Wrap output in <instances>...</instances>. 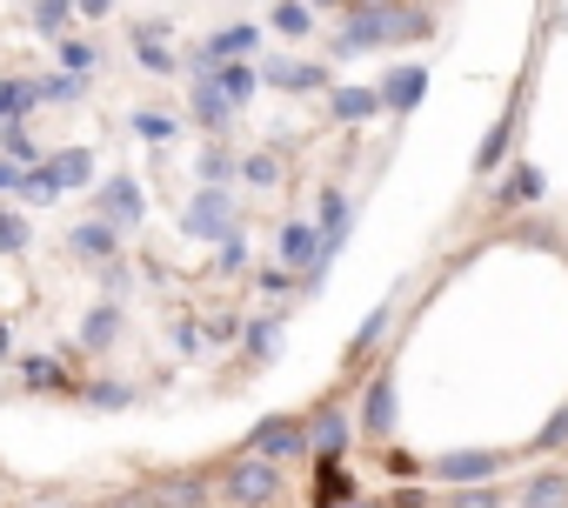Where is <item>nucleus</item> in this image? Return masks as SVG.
Here are the masks:
<instances>
[{"label": "nucleus", "instance_id": "f257e3e1", "mask_svg": "<svg viewBox=\"0 0 568 508\" xmlns=\"http://www.w3.org/2000/svg\"><path fill=\"white\" fill-rule=\"evenodd\" d=\"M435 14L428 8H402V0H355L342 34H335V61L375 54V48H402V41H428Z\"/></svg>", "mask_w": 568, "mask_h": 508}, {"label": "nucleus", "instance_id": "f03ea898", "mask_svg": "<svg viewBox=\"0 0 568 508\" xmlns=\"http://www.w3.org/2000/svg\"><path fill=\"white\" fill-rule=\"evenodd\" d=\"M274 495H281V461L241 455V461L221 468V501H227V508H267Z\"/></svg>", "mask_w": 568, "mask_h": 508}, {"label": "nucleus", "instance_id": "7ed1b4c3", "mask_svg": "<svg viewBox=\"0 0 568 508\" xmlns=\"http://www.w3.org/2000/svg\"><path fill=\"white\" fill-rule=\"evenodd\" d=\"M247 455H267V461H302V455H308V421H302V415H267V421H254Z\"/></svg>", "mask_w": 568, "mask_h": 508}, {"label": "nucleus", "instance_id": "20e7f679", "mask_svg": "<svg viewBox=\"0 0 568 508\" xmlns=\"http://www.w3.org/2000/svg\"><path fill=\"white\" fill-rule=\"evenodd\" d=\"M501 468V455L495 448H448V455H435L428 461V475L435 481H448V488H475V481H488Z\"/></svg>", "mask_w": 568, "mask_h": 508}, {"label": "nucleus", "instance_id": "39448f33", "mask_svg": "<svg viewBox=\"0 0 568 508\" xmlns=\"http://www.w3.org/2000/svg\"><path fill=\"white\" fill-rule=\"evenodd\" d=\"M181 227H187L194 241H221V234L234 227V201H227V187H201V194L187 201Z\"/></svg>", "mask_w": 568, "mask_h": 508}, {"label": "nucleus", "instance_id": "423d86ee", "mask_svg": "<svg viewBox=\"0 0 568 508\" xmlns=\"http://www.w3.org/2000/svg\"><path fill=\"white\" fill-rule=\"evenodd\" d=\"M207 475H194V468H181V475H161V481H148L141 488V501L148 508H207Z\"/></svg>", "mask_w": 568, "mask_h": 508}, {"label": "nucleus", "instance_id": "0eeeda50", "mask_svg": "<svg viewBox=\"0 0 568 508\" xmlns=\"http://www.w3.org/2000/svg\"><path fill=\"white\" fill-rule=\"evenodd\" d=\"M141 214H148V201H141V181L134 174L101 181V221L108 227H141Z\"/></svg>", "mask_w": 568, "mask_h": 508}, {"label": "nucleus", "instance_id": "6e6552de", "mask_svg": "<svg viewBox=\"0 0 568 508\" xmlns=\"http://www.w3.org/2000/svg\"><path fill=\"white\" fill-rule=\"evenodd\" d=\"M362 435H375V441L395 435V368H382V375L362 388Z\"/></svg>", "mask_w": 568, "mask_h": 508}, {"label": "nucleus", "instance_id": "1a4fd4ad", "mask_svg": "<svg viewBox=\"0 0 568 508\" xmlns=\"http://www.w3.org/2000/svg\"><path fill=\"white\" fill-rule=\"evenodd\" d=\"M261 81H267L274 94H322V88H328V68H322V61H267Z\"/></svg>", "mask_w": 568, "mask_h": 508}, {"label": "nucleus", "instance_id": "9d476101", "mask_svg": "<svg viewBox=\"0 0 568 508\" xmlns=\"http://www.w3.org/2000/svg\"><path fill=\"white\" fill-rule=\"evenodd\" d=\"M348 221H355V201L342 187H322V214H315V234H322V254L335 262L342 241H348Z\"/></svg>", "mask_w": 568, "mask_h": 508}, {"label": "nucleus", "instance_id": "9b49d317", "mask_svg": "<svg viewBox=\"0 0 568 508\" xmlns=\"http://www.w3.org/2000/svg\"><path fill=\"white\" fill-rule=\"evenodd\" d=\"M375 94H382V108H388V114H415V108H422V94H428V68H395Z\"/></svg>", "mask_w": 568, "mask_h": 508}, {"label": "nucleus", "instance_id": "f8f14e48", "mask_svg": "<svg viewBox=\"0 0 568 508\" xmlns=\"http://www.w3.org/2000/svg\"><path fill=\"white\" fill-rule=\"evenodd\" d=\"M68 254H81V262H114L121 254V227H108V221H81L74 234H68Z\"/></svg>", "mask_w": 568, "mask_h": 508}, {"label": "nucleus", "instance_id": "ddd939ff", "mask_svg": "<svg viewBox=\"0 0 568 508\" xmlns=\"http://www.w3.org/2000/svg\"><path fill=\"white\" fill-rule=\"evenodd\" d=\"M342 448H348V415H342V408H322V415L308 421V455H315V461H342Z\"/></svg>", "mask_w": 568, "mask_h": 508}, {"label": "nucleus", "instance_id": "4468645a", "mask_svg": "<svg viewBox=\"0 0 568 508\" xmlns=\"http://www.w3.org/2000/svg\"><path fill=\"white\" fill-rule=\"evenodd\" d=\"M134 61H141L148 74H174V68H181V54L168 48V28H154V21L134 28Z\"/></svg>", "mask_w": 568, "mask_h": 508}, {"label": "nucleus", "instance_id": "2eb2a0df", "mask_svg": "<svg viewBox=\"0 0 568 508\" xmlns=\"http://www.w3.org/2000/svg\"><path fill=\"white\" fill-rule=\"evenodd\" d=\"M515 128H521V101H508V108H501V121L488 128V141H481V154H475V174H488V167H501V161H508Z\"/></svg>", "mask_w": 568, "mask_h": 508}, {"label": "nucleus", "instance_id": "dca6fc26", "mask_svg": "<svg viewBox=\"0 0 568 508\" xmlns=\"http://www.w3.org/2000/svg\"><path fill=\"white\" fill-rule=\"evenodd\" d=\"M535 194H548V174H541L535 161H521V167H515V174L501 181V194H495V207H501V214H515V207H528Z\"/></svg>", "mask_w": 568, "mask_h": 508}, {"label": "nucleus", "instance_id": "f3484780", "mask_svg": "<svg viewBox=\"0 0 568 508\" xmlns=\"http://www.w3.org/2000/svg\"><path fill=\"white\" fill-rule=\"evenodd\" d=\"M328 114L348 121V128H355V121H375V114H382V94H375V88H328Z\"/></svg>", "mask_w": 568, "mask_h": 508}, {"label": "nucleus", "instance_id": "a211bd4d", "mask_svg": "<svg viewBox=\"0 0 568 508\" xmlns=\"http://www.w3.org/2000/svg\"><path fill=\"white\" fill-rule=\"evenodd\" d=\"M194 121H201L207 134H221V128L234 121V108H227V94L214 88V74H201V81H194Z\"/></svg>", "mask_w": 568, "mask_h": 508}, {"label": "nucleus", "instance_id": "6ab92c4d", "mask_svg": "<svg viewBox=\"0 0 568 508\" xmlns=\"http://www.w3.org/2000/svg\"><path fill=\"white\" fill-rule=\"evenodd\" d=\"M214 88L227 94V108H247V101H254V88H261V74H254L247 61H221V68H214Z\"/></svg>", "mask_w": 568, "mask_h": 508}, {"label": "nucleus", "instance_id": "aec40b11", "mask_svg": "<svg viewBox=\"0 0 568 508\" xmlns=\"http://www.w3.org/2000/svg\"><path fill=\"white\" fill-rule=\"evenodd\" d=\"M48 174H54V187H88V181H94V154H88V148H61V154L48 161Z\"/></svg>", "mask_w": 568, "mask_h": 508}, {"label": "nucleus", "instance_id": "412c9836", "mask_svg": "<svg viewBox=\"0 0 568 508\" xmlns=\"http://www.w3.org/2000/svg\"><path fill=\"white\" fill-rule=\"evenodd\" d=\"M348 495H355L348 468H342V461H322V468H315V508H348Z\"/></svg>", "mask_w": 568, "mask_h": 508}, {"label": "nucleus", "instance_id": "4be33fe9", "mask_svg": "<svg viewBox=\"0 0 568 508\" xmlns=\"http://www.w3.org/2000/svg\"><path fill=\"white\" fill-rule=\"evenodd\" d=\"M521 508H568V475H555V468H541L528 488H521Z\"/></svg>", "mask_w": 568, "mask_h": 508}, {"label": "nucleus", "instance_id": "5701e85b", "mask_svg": "<svg viewBox=\"0 0 568 508\" xmlns=\"http://www.w3.org/2000/svg\"><path fill=\"white\" fill-rule=\"evenodd\" d=\"M34 101H41L34 81H21V74H14V81H0V128H8V121H28Z\"/></svg>", "mask_w": 568, "mask_h": 508}, {"label": "nucleus", "instance_id": "b1692460", "mask_svg": "<svg viewBox=\"0 0 568 508\" xmlns=\"http://www.w3.org/2000/svg\"><path fill=\"white\" fill-rule=\"evenodd\" d=\"M114 335H121V308H114V302H101V308H94V315L81 322V342H88V348L101 355V348H108Z\"/></svg>", "mask_w": 568, "mask_h": 508}, {"label": "nucleus", "instance_id": "393cba45", "mask_svg": "<svg viewBox=\"0 0 568 508\" xmlns=\"http://www.w3.org/2000/svg\"><path fill=\"white\" fill-rule=\"evenodd\" d=\"M388 322H395V308H388V302H382V308H368V322L355 328V342H348V355L362 362V355H368V348H375V342L388 335Z\"/></svg>", "mask_w": 568, "mask_h": 508}, {"label": "nucleus", "instance_id": "a878e982", "mask_svg": "<svg viewBox=\"0 0 568 508\" xmlns=\"http://www.w3.org/2000/svg\"><path fill=\"white\" fill-rule=\"evenodd\" d=\"M274 34L302 41V34H308V0H274Z\"/></svg>", "mask_w": 568, "mask_h": 508}, {"label": "nucleus", "instance_id": "bb28decb", "mask_svg": "<svg viewBox=\"0 0 568 508\" xmlns=\"http://www.w3.org/2000/svg\"><path fill=\"white\" fill-rule=\"evenodd\" d=\"M34 94L54 101V108H68V101H81V74H48V81H34Z\"/></svg>", "mask_w": 568, "mask_h": 508}, {"label": "nucleus", "instance_id": "cd10ccee", "mask_svg": "<svg viewBox=\"0 0 568 508\" xmlns=\"http://www.w3.org/2000/svg\"><path fill=\"white\" fill-rule=\"evenodd\" d=\"M21 375H28V388H68V375L54 368V355H28Z\"/></svg>", "mask_w": 568, "mask_h": 508}, {"label": "nucleus", "instance_id": "c85d7f7f", "mask_svg": "<svg viewBox=\"0 0 568 508\" xmlns=\"http://www.w3.org/2000/svg\"><path fill=\"white\" fill-rule=\"evenodd\" d=\"M74 21V0H34V28L41 34H61Z\"/></svg>", "mask_w": 568, "mask_h": 508}, {"label": "nucleus", "instance_id": "c756f323", "mask_svg": "<svg viewBox=\"0 0 568 508\" xmlns=\"http://www.w3.org/2000/svg\"><path fill=\"white\" fill-rule=\"evenodd\" d=\"M0 148H8V161H14V167H28V161H41V148L28 141V128H21V121H8V134H0Z\"/></svg>", "mask_w": 568, "mask_h": 508}, {"label": "nucleus", "instance_id": "7c9ffc66", "mask_svg": "<svg viewBox=\"0 0 568 508\" xmlns=\"http://www.w3.org/2000/svg\"><path fill=\"white\" fill-rule=\"evenodd\" d=\"M227 174H234V154L227 148H207L201 154V187H227Z\"/></svg>", "mask_w": 568, "mask_h": 508}, {"label": "nucleus", "instance_id": "2f4dec72", "mask_svg": "<svg viewBox=\"0 0 568 508\" xmlns=\"http://www.w3.org/2000/svg\"><path fill=\"white\" fill-rule=\"evenodd\" d=\"M274 348H281V322H254L247 328V362H267Z\"/></svg>", "mask_w": 568, "mask_h": 508}, {"label": "nucleus", "instance_id": "473e14b6", "mask_svg": "<svg viewBox=\"0 0 568 508\" xmlns=\"http://www.w3.org/2000/svg\"><path fill=\"white\" fill-rule=\"evenodd\" d=\"M0 254H28V221L0 207Z\"/></svg>", "mask_w": 568, "mask_h": 508}, {"label": "nucleus", "instance_id": "72a5a7b5", "mask_svg": "<svg viewBox=\"0 0 568 508\" xmlns=\"http://www.w3.org/2000/svg\"><path fill=\"white\" fill-rule=\"evenodd\" d=\"M241 174H247V187H274V181H281V161H274V154H247Z\"/></svg>", "mask_w": 568, "mask_h": 508}, {"label": "nucleus", "instance_id": "f704fd0d", "mask_svg": "<svg viewBox=\"0 0 568 508\" xmlns=\"http://www.w3.org/2000/svg\"><path fill=\"white\" fill-rule=\"evenodd\" d=\"M214 247H221V275H241V268H247V241H241L234 227H227V234H221Z\"/></svg>", "mask_w": 568, "mask_h": 508}, {"label": "nucleus", "instance_id": "c9c22d12", "mask_svg": "<svg viewBox=\"0 0 568 508\" xmlns=\"http://www.w3.org/2000/svg\"><path fill=\"white\" fill-rule=\"evenodd\" d=\"M448 508H501V495H495L488 481H475V488H455V495H448Z\"/></svg>", "mask_w": 568, "mask_h": 508}, {"label": "nucleus", "instance_id": "e433bc0d", "mask_svg": "<svg viewBox=\"0 0 568 508\" xmlns=\"http://www.w3.org/2000/svg\"><path fill=\"white\" fill-rule=\"evenodd\" d=\"M134 134H148V141H174L181 128H174V114H134Z\"/></svg>", "mask_w": 568, "mask_h": 508}, {"label": "nucleus", "instance_id": "4c0bfd02", "mask_svg": "<svg viewBox=\"0 0 568 508\" xmlns=\"http://www.w3.org/2000/svg\"><path fill=\"white\" fill-rule=\"evenodd\" d=\"M561 441H568V402H561V408H555V421H548V428L535 435V448H541V455H555Z\"/></svg>", "mask_w": 568, "mask_h": 508}, {"label": "nucleus", "instance_id": "58836bf2", "mask_svg": "<svg viewBox=\"0 0 568 508\" xmlns=\"http://www.w3.org/2000/svg\"><path fill=\"white\" fill-rule=\"evenodd\" d=\"M61 61H68V74H88L94 68V48L88 41H61Z\"/></svg>", "mask_w": 568, "mask_h": 508}, {"label": "nucleus", "instance_id": "ea45409f", "mask_svg": "<svg viewBox=\"0 0 568 508\" xmlns=\"http://www.w3.org/2000/svg\"><path fill=\"white\" fill-rule=\"evenodd\" d=\"M88 402H94V408H128L134 395H128V388H114V382H94V388H88Z\"/></svg>", "mask_w": 568, "mask_h": 508}, {"label": "nucleus", "instance_id": "a19ab883", "mask_svg": "<svg viewBox=\"0 0 568 508\" xmlns=\"http://www.w3.org/2000/svg\"><path fill=\"white\" fill-rule=\"evenodd\" d=\"M21 181H28V167H14L8 154H0V194H21Z\"/></svg>", "mask_w": 568, "mask_h": 508}, {"label": "nucleus", "instance_id": "79ce46f5", "mask_svg": "<svg viewBox=\"0 0 568 508\" xmlns=\"http://www.w3.org/2000/svg\"><path fill=\"white\" fill-rule=\"evenodd\" d=\"M261 288H267V295H281V288H295V275L274 262V268H261Z\"/></svg>", "mask_w": 568, "mask_h": 508}, {"label": "nucleus", "instance_id": "37998d69", "mask_svg": "<svg viewBox=\"0 0 568 508\" xmlns=\"http://www.w3.org/2000/svg\"><path fill=\"white\" fill-rule=\"evenodd\" d=\"M388 475H402V481H408V475H422V461H415V455H388Z\"/></svg>", "mask_w": 568, "mask_h": 508}, {"label": "nucleus", "instance_id": "c03bdc74", "mask_svg": "<svg viewBox=\"0 0 568 508\" xmlns=\"http://www.w3.org/2000/svg\"><path fill=\"white\" fill-rule=\"evenodd\" d=\"M108 8H114V0H74V14H88V21H101Z\"/></svg>", "mask_w": 568, "mask_h": 508}, {"label": "nucleus", "instance_id": "a18cd8bd", "mask_svg": "<svg viewBox=\"0 0 568 508\" xmlns=\"http://www.w3.org/2000/svg\"><path fill=\"white\" fill-rule=\"evenodd\" d=\"M395 508H428V501H422L415 488H402V495H395Z\"/></svg>", "mask_w": 568, "mask_h": 508}, {"label": "nucleus", "instance_id": "49530a36", "mask_svg": "<svg viewBox=\"0 0 568 508\" xmlns=\"http://www.w3.org/2000/svg\"><path fill=\"white\" fill-rule=\"evenodd\" d=\"M8 348H14V335H8V322H0V362H8Z\"/></svg>", "mask_w": 568, "mask_h": 508}, {"label": "nucleus", "instance_id": "de8ad7c7", "mask_svg": "<svg viewBox=\"0 0 568 508\" xmlns=\"http://www.w3.org/2000/svg\"><path fill=\"white\" fill-rule=\"evenodd\" d=\"M28 508H81V501H54V495H48V501H28Z\"/></svg>", "mask_w": 568, "mask_h": 508}, {"label": "nucleus", "instance_id": "09e8293b", "mask_svg": "<svg viewBox=\"0 0 568 508\" xmlns=\"http://www.w3.org/2000/svg\"><path fill=\"white\" fill-rule=\"evenodd\" d=\"M308 8H342V0H308Z\"/></svg>", "mask_w": 568, "mask_h": 508}, {"label": "nucleus", "instance_id": "8fccbe9b", "mask_svg": "<svg viewBox=\"0 0 568 508\" xmlns=\"http://www.w3.org/2000/svg\"><path fill=\"white\" fill-rule=\"evenodd\" d=\"M355 508H368V501H355Z\"/></svg>", "mask_w": 568, "mask_h": 508}]
</instances>
